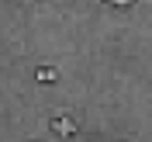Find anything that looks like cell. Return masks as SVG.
Here are the masks:
<instances>
[{
  "mask_svg": "<svg viewBox=\"0 0 152 142\" xmlns=\"http://www.w3.org/2000/svg\"><path fill=\"white\" fill-rule=\"evenodd\" d=\"M56 69H52V66H45V69H38V80H42V83H52V80H56Z\"/></svg>",
  "mask_w": 152,
  "mask_h": 142,
  "instance_id": "cell-2",
  "label": "cell"
},
{
  "mask_svg": "<svg viewBox=\"0 0 152 142\" xmlns=\"http://www.w3.org/2000/svg\"><path fill=\"white\" fill-rule=\"evenodd\" d=\"M52 128H56L59 135H73V132H76V121L69 118V114H59L56 121H52Z\"/></svg>",
  "mask_w": 152,
  "mask_h": 142,
  "instance_id": "cell-1",
  "label": "cell"
},
{
  "mask_svg": "<svg viewBox=\"0 0 152 142\" xmlns=\"http://www.w3.org/2000/svg\"><path fill=\"white\" fill-rule=\"evenodd\" d=\"M107 4H114V7H132L135 0H107Z\"/></svg>",
  "mask_w": 152,
  "mask_h": 142,
  "instance_id": "cell-3",
  "label": "cell"
}]
</instances>
